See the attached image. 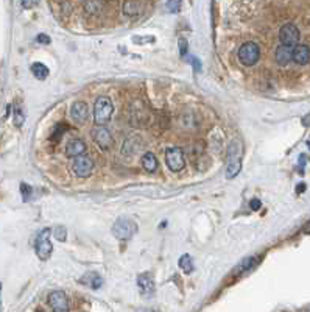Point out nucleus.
Here are the masks:
<instances>
[{
  "instance_id": "obj_10",
  "label": "nucleus",
  "mask_w": 310,
  "mask_h": 312,
  "mask_svg": "<svg viewBox=\"0 0 310 312\" xmlns=\"http://www.w3.org/2000/svg\"><path fill=\"white\" fill-rule=\"evenodd\" d=\"M92 136H94V141L95 144L103 148V150H108L111 145H112V138H111V133L108 131L106 126H98V128L94 130V133H92Z\"/></svg>"
},
{
  "instance_id": "obj_37",
  "label": "nucleus",
  "mask_w": 310,
  "mask_h": 312,
  "mask_svg": "<svg viewBox=\"0 0 310 312\" xmlns=\"http://www.w3.org/2000/svg\"><path fill=\"white\" fill-rule=\"evenodd\" d=\"M38 312H43V311H38Z\"/></svg>"
},
{
  "instance_id": "obj_36",
  "label": "nucleus",
  "mask_w": 310,
  "mask_h": 312,
  "mask_svg": "<svg viewBox=\"0 0 310 312\" xmlns=\"http://www.w3.org/2000/svg\"><path fill=\"white\" fill-rule=\"evenodd\" d=\"M309 147H310V141H309Z\"/></svg>"
},
{
  "instance_id": "obj_19",
  "label": "nucleus",
  "mask_w": 310,
  "mask_h": 312,
  "mask_svg": "<svg viewBox=\"0 0 310 312\" xmlns=\"http://www.w3.org/2000/svg\"><path fill=\"white\" fill-rule=\"evenodd\" d=\"M142 10H144V5L139 2H127L123 5V13L127 16H137Z\"/></svg>"
},
{
  "instance_id": "obj_14",
  "label": "nucleus",
  "mask_w": 310,
  "mask_h": 312,
  "mask_svg": "<svg viewBox=\"0 0 310 312\" xmlns=\"http://www.w3.org/2000/svg\"><path fill=\"white\" fill-rule=\"evenodd\" d=\"M137 286H139V290L142 293H152L155 290V280H153V276L150 275V273H142L137 276Z\"/></svg>"
},
{
  "instance_id": "obj_30",
  "label": "nucleus",
  "mask_w": 310,
  "mask_h": 312,
  "mask_svg": "<svg viewBox=\"0 0 310 312\" xmlns=\"http://www.w3.org/2000/svg\"><path fill=\"white\" fill-rule=\"evenodd\" d=\"M36 41L41 42V44H50V38H48L47 35H44V33H41V35H38Z\"/></svg>"
},
{
  "instance_id": "obj_35",
  "label": "nucleus",
  "mask_w": 310,
  "mask_h": 312,
  "mask_svg": "<svg viewBox=\"0 0 310 312\" xmlns=\"http://www.w3.org/2000/svg\"><path fill=\"white\" fill-rule=\"evenodd\" d=\"M0 292H2V284H0Z\"/></svg>"
},
{
  "instance_id": "obj_20",
  "label": "nucleus",
  "mask_w": 310,
  "mask_h": 312,
  "mask_svg": "<svg viewBox=\"0 0 310 312\" xmlns=\"http://www.w3.org/2000/svg\"><path fill=\"white\" fill-rule=\"evenodd\" d=\"M179 267L184 270V273H190L192 270H194V259H192V256H189V255L181 256Z\"/></svg>"
},
{
  "instance_id": "obj_26",
  "label": "nucleus",
  "mask_w": 310,
  "mask_h": 312,
  "mask_svg": "<svg viewBox=\"0 0 310 312\" xmlns=\"http://www.w3.org/2000/svg\"><path fill=\"white\" fill-rule=\"evenodd\" d=\"M21 192L23 195V200L27 201L30 198V193H31V188L28 186V184H21Z\"/></svg>"
},
{
  "instance_id": "obj_3",
  "label": "nucleus",
  "mask_w": 310,
  "mask_h": 312,
  "mask_svg": "<svg viewBox=\"0 0 310 312\" xmlns=\"http://www.w3.org/2000/svg\"><path fill=\"white\" fill-rule=\"evenodd\" d=\"M240 142L234 141L228 147V164H226V176L234 178L240 172Z\"/></svg>"
},
{
  "instance_id": "obj_21",
  "label": "nucleus",
  "mask_w": 310,
  "mask_h": 312,
  "mask_svg": "<svg viewBox=\"0 0 310 312\" xmlns=\"http://www.w3.org/2000/svg\"><path fill=\"white\" fill-rule=\"evenodd\" d=\"M13 119H14V125L16 126H22L25 122V114L22 111L21 106H16L14 108V114H13Z\"/></svg>"
},
{
  "instance_id": "obj_8",
  "label": "nucleus",
  "mask_w": 310,
  "mask_h": 312,
  "mask_svg": "<svg viewBox=\"0 0 310 312\" xmlns=\"http://www.w3.org/2000/svg\"><path fill=\"white\" fill-rule=\"evenodd\" d=\"M48 303L53 312H69V300L61 290H53L48 295Z\"/></svg>"
},
{
  "instance_id": "obj_17",
  "label": "nucleus",
  "mask_w": 310,
  "mask_h": 312,
  "mask_svg": "<svg viewBox=\"0 0 310 312\" xmlns=\"http://www.w3.org/2000/svg\"><path fill=\"white\" fill-rule=\"evenodd\" d=\"M142 166H144L147 172H155L157 168V159L152 151H147L144 155V158H142Z\"/></svg>"
},
{
  "instance_id": "obj_13",
  "label": "nucleus",
  "mask_w": 310,
  "mask_h": 312,
  "mask_svg": "<svg viewBox=\"0 0 310 312\" xmlns=\"http://www.w3.org/2000/svg\"><path fill=\"white\" fill-rule=\"evenodd\" d=\"M276 63L279 66H287L293 60V47L287 46H279L276 48Z\"/></svg>"
},
{
  "instance_id": "obj_28",
  "label": "nucleus",
  "mask_w": 310,
  "mask_h": 312,
  "mask_svg": "<svg viewBox=\"0 0 310 312\" xmlns=\"http://www.w3.org/2000/svg\"><path fill=\"white\" fill-rule=\"evenodd\" d=\"M261 206H262V203H261V200H257V198H253L249 201V208L253 209V211H259L261 209Z\"/></svg>"
},
{
  "instance_id": "obj_16",
  "label": "nucleus",
  "mask_w": 310,
  "mask_h": 312,
  "mask_svg": "<svg viewBox=\"0 0 310 312\" xmlns=\"http://www.w3.org/2000/svg\"><path fill=\"white\" fill-rule=\"evenodd\" d=\"M80 283L88 284L89 288H92V289H98L100 286H102V283H103V281H102V276H100L98 273L90 272V273H86L85 276H83Z\"/></svg>"
},
{
  "instance_id": "obj_29",
  "label": "nucleus",
  "mask_w": 310,
  "mask_h": 312,
  "mask_svg": "<svg viewBox=\"0 0 310 312\" xmlns=\"http://www.w3.org/2000/svg\"><path fill=\"white\" fill-rule=\"evenodd\" d=\"M179 52H181L182 56L187 53V42H186V39H184V38L179 39Z\"/></svg>"
},
{
  "instance_id": "obj_31",
  "label": "nucleus",
  "mask_w": 310,
  "mask_h": 312,
  "mask_svg": "<svg viewBox=\"0 0 310 312\" xmlns=\"http://www.w3.org/2000/svg\"><path fill=\"white\" fill-rule=\"evenodd\" d=\"M36 3H31V2H22V6L23 8H30V6H35Z\"/></svg>"
},
{
  "instance_id": "obj_5",
  "label": "nucleus",
  "mask_w": 310,
  "mask_h": 312,
  "mask_svg": "<svg viewBox=\"0 0 310 312\" xmlns=\"http://www.w3.org/2000/svg\"><path fill=\"white\" fill-rule=\"evenodd\" d=\"M50 234H52V230L44 228L38 234L36 239V255L41 261H47L50 256H52V242H50Z\"/></svg>"
},
{
  "instance_id": "obj_34",
  "label": "nucleus",
  "mask_w": 310,
  "mask_h": 312,
  "mask_svg": "<svg viewBox=\"0 0 310 312\" xmlns=\"http://www.w3.org/2000/svg\"><path fill=\"white\" fill-rule=\"evenodd\" d=\"M306 233H310V222H309L307 226H306Z\"/></svg>"
},
{
  "instance_id": "obj_1",
  "label": "nucleus",
  "mask_w": 310,
  "mask_h": 312,
  "mask_svg": "<svg viewBox=\"0 0 310 312\" xmlns=\"http://www.w3.org/2000/svg\"><path fill=\"white\" fill-rule=\"evenodd\" d=\"M114 105L110 97H98L94 105V120L98 126H105L111 120Z\"/></svg>"
},
{
  "instance_id": "obj_18",
  "label": "nucleus",
  "mask_w": 310,
  "mask_h": 312,
  "mask_svg": "<svg viewBox=\"0 0 310 312\" xmlns=\"http://www.w3.org/2000/svg\"><path fill=\"white\" fill-rule=\"evenodd\" d=\"M31 72L36 78L39 80H45L48 77V67L44 66L43 63H35L31 64Z\"/></svg>"
},
{
  "instance_id": "obj_15",
  "label": "nucleus",
  "mask_w": 310,
  "mask_h": 312,
  "mask_svg": "<svg viewBox=\"0 0 310 312\" xmlns=\"http://www.w3.org/2000/svg\"><path fill=\"white\" fill-rule=\"evenodd\" d=\"M293 61L299 66H304L310 61V48L307 46H296L293 48Z\"/></svg>"
},
{
  "instance_id": "obj_25",
  "label": "nucleus",
  "mask_w": 310,
  "mask_h": 312,
  "mask_svg": "<svg viewBox=\"0 0 310 312\" xmlns=\"http://www.w3.org/2000/svg\"><path fill=\"white\" fill-rule=\"evenodd\" d=\"M67 130V126L66 125H63V123H60L56 126V130H55V133L52 134V138H53V141H60V138L63 136V133Z\"/></svg>"
},
{
  "instance_id": "obj_7",
  "label": "nucleus",
  "mask_w": 310,
  "mask_h": 312,
  "mask_svg": "<svg viewBox=\"0 0 310 312\" xmlns=\"http://www.w3.org/2000/svg\"><path fill=\"white\" fill-rule=\"evenodd\" d=\"M165 164L172 172H179L184 168V153L181 148H169L165 151Z\"/></svg>"
},
{
  "instance_id": "obj_32",
  "label": "nucleus",
  "mask_w": 310,
  "mask_h": 312,
  "mask_svg": "<svg viewBox=\"0 0 310 312\" xmlns=\"http://www.w3.org/2000/svg\"><path fill=\"white\" fill-rule=\"evenodd\" d=\"M167 6H169V8H172V10H177V8L179 6V3H169Z\"/></svg>"
},
{
  "instance_id": "obj_33",
  "label": "nucleus",
  "mask_w": 310,
  "mask_h": 312,
  "mask_svg": "<svg viewBox=\"0 0 310 312\" xmlns=\"http://www.w3.org/2000/svg\"><path fill=\"white\" fill-rule=\"evenodd\" d=\"M298 188H299L298 191L301 192V191H304V188H306V186H304V184H299V186H298Z\"/></svg>"
},
{
  "instance_id": "obj_12",
  "label": "nucleus",
  "mask_w": 310,
  "mask_h": 312,
  "mask_svg": "<svg viewBox=\"0 0 310 312\" xmlns=\"http://www.w3.org/2000/svg\"><path fill=\"white\" fill-rule=\"evenodd\" d=\"M86 151V144L81 139H72L66 147V155L69 158H80Z\"/></svg>"
},
{
  "instance_id": "obj_9",
  "label": "nucleus",
  "mask_w": 310,
  "mask_h": 312,
  "mask_svg": "<svg viewBox=\"0 0 310 312\" xmlns=\"http://www.w3.org/2000/svg\"><path fill=\"white\" fill-rule=\"evenodd\" d=\"M92 168H94V163H92L90 158H86V156H80L75 159V163L72 166V170L73 173L80 176V178H86V176L90 175Z\"/></svg>"
},
{
  "instance_id": "obj_4",
  "label": "nucleus",
  "mask_w": 310,
  "mask_h": 312,
  "mask_svg": "<svg viewBox=\"0 0 310 312\" xmlns=\"http://www.w3.org/2000/svg\"><path fill=\"white\" fill-rule=\"evenodd\" d=\"M261 58V48L256 42H245L239 48V60L244 66H254Z\"/></svg>"
},
{
  "instance_id": "obj_24",
  "label": "nucleus",
  "mask_w": 310,
  "mask_h": 312,
  "mask_svg": "<svg viewBox=\"0 0 310 312\" xmlns=\"http://www.w3.org/2000/svg\"><path fill=\"white\" fill-rule=\"evenodd\" d=\"M53 234H55V238L58 240H66L67 231H66L64 226H55V228H53Z\"/></svg>"
},
{
  "instance_id": "obj_27",
  "label": "nucleus",
  "mask_w": 310,
  "mask_h": 312,
  "mask_svg": "<svg viewBox=\"0 0 310 312\" xmlns=\"http://www.w3.org/2000/svg\"><path fill=\"white\" fill-rule=\"evenodd\" d=\"M189 61H190L192 66H194L195 72H199V71H201V63H199L198 58H195V56H189Z\"/></svg>"
},
{
  "instance_id": "obj_6",
  "label": "nucleus",
  "mask_w": 310,
  "mask_h": 312,
  "mask_svg": "<svg viewBox=\"0 0 310 312\" xmlns=\"http://www.w3.org/2000/svg\"><path fill=\"white\" fill-rule=\"evenodd\" d=\"M279 39H281L282 46L295 48L296 44H298V41H299V30H298V27H296V25H293V24H286L279 31Z\"/></svg>"
},
{
  "instance_id": "obj_22",
  "label": "nucleus",
  "mask_w": 310,
  "mask_h": 312,
  "mask_svg": "<svg viewBox=\"0 0 310 312\" xmlns=\"http://www.w3.org/2000/svg\"><path fill=\"white\" fill-rule=\"evenodd\" d=\"M102 3L100 2H89V3H85V10L90 14H98L100 10H102Z\"/></svg>"
},
{
  "instance_id": "obj_11",
  "label": "nucleus",
  "mask_w": 310,
  "mask_h": 312,
  "mask_svg": "<svg viewBox=\"0 0 310 312\" xmlns=\"http://www.w3.org/2000/svg\"><path fill=\"white\" fill-rule=\"evenodd\" d=\"M89 114V108L85 102H75L70 108V117L73 122L77 123H85Z\"/></svg>"
},
{
  "instance_id": "obj_23",
  "label": "nucleus",
  "mask_w": 310,
  "mask_h": 312,
  "mask_svg": "<svg viewBox=\"0 0 310 312\" xmlns=\"http://www.w3.org/2000/svg\"><path fill=\"white\" fill-rule=\"evenodd\" d=\"M254 261H256L254 258H248V259H245L244 263H242V264L237 267V272L240 273V272H246V270H249V268L254 265Z\"/></svg>"
},
{
  "instance_id": "obj_2",
  "label": "nucleus",
  "mask_w": 310,
  "mask_h": 312,
  "mask_svg": "<svg viewBox=\"0 0 310 312\" xmlns=\"http://www.w3.org/2000/svg\"><path fill=\"white\" fill-rule=\"evenodd\" d=\"M137 231V225L134 223L131 218L127 217H120L117 218L114 226H112V234L115 236L119 240H128L131 239Z\"/></svg>"
}]
</instances>
